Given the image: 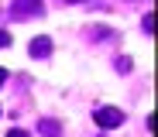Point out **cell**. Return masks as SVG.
<instances>
[{
  "label": "cell",
  "mask_w": 158,
  "mask_h": 137,
  "mask_svg": "<svg viewBox=\"0 0 158 137\" xmlns=\"http://www.w3.org/2000/svg\"><path fill=\"white\" fill-rule=\"evenodd\" d=\"M93 120H96L100 127H107V130H114V127H120V123H124V113H120L117 106H100Z\"/></svg>",
  "instance_id": "1"
},
{
  "label": "cell",
  "mask_w": 158,
  "mask_h": 137,
  "mask_svg": "<svg viewBox=\"0 0 158 137\" xmlns=\"http://www.w3.org/2000/svg\"><path fill=\"white\" fill-rule=\"evenodd\" d=\"M31 55L35 58H48L52 55V38H35L31 41Z\"/></svg>",
  "instance_id": "3"
},
{
  "label": "cell",
  "mask_w": 158,
  "mask_h": 137,
  "mask_svg": "<svg viewBox=\"0 0 158 137\" xmlns=\"http://www.w3.org/2000/svg\"><path fill=\"white\" fill-rule=\"evenodd\" d=\"M4 82H7V69H4V65H0V86H4Z\"/></svg>",
  "instance_id": "6"
},
{
  "label": "cell",
  "mask_w": 158,
  "mask_h": 137,
  "mask_svg": "<svg viewBox=\"0 0 158 137\" xmlns=\"http://www.w3.org/2000/svg\"><path fill=\"white\" fill-rule=\"evenodd\" d=\"M7 45H10V34H7V31H0V48H7Z\"/></svg>",
  "instance_id": "4"
},
{
  "label": "cell",
  "mask_w": 158,
  "mask_h": 137,
  "mask_svg": "<svg viewBox=\"0 0 158 137\" xmlns=\"http://www.w3.org/2000/svg\"><path fill=\"white\" fill-rule=\"evenodd\" d=\"M7 137H31V134H28V130H10Z\"/></svg>",
  "instance_id": "5"
},
{
  "label": "cell",
  "mask_w": 158,
  "mask_h": 137,
  "mask_svg": "<svg viewBox=\"0 0 158 137\" xmlns=\"http://www.w3.org/2000/svg\"><path fill=\"white\" fill-rule=\"evenodd\" d=\"M10 14H14V17H31V14H41V0H14V4H10Z\"/></svg>",
  "instance_id": "2"
}]
</instances>
